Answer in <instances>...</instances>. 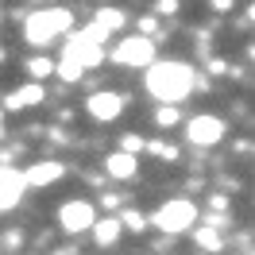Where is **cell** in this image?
Masks as SVG:
<instances>
[{"mask_svg":"<svg viewBox=\"0 0 255 255\" xmlns=\"http://www.w3.org/2000/svg\"><path fill=\"white\" fill-rule=\"evenodd\" d=\"M0 135H4V112H0Z\"/></svg>","mask_w":255,"mask_h":255,"instance_id":"cell-23","label":"cell"},{"mask_svg":"<svg viewBox=\"0 0 255 255\" xmlns=\"http://www.w3.org/2000/svg\"><path fill=\"white\" fill-rule=\"evenodd\" d=\"M89 232H93L97 248H112V244L120 240V232H124V228H120V221H116V217H109V221H93V228H89Z\"/></svg>","mask_w":255,"mask_h":255,"instance_id":"cell-13","label":"cell"},{"mask_svg":"<svg viewBox=\"0 0 255 255\" xmlns=\"http://www.w3.org/2000/svg\"><path fill=\"white\" fill-rule=\"evenodd\" d=\"M93 221H97V209L89 205V201H81V197H74V201H66V205L58 209V224H62V232H70V236L89 232Z\"/></svg>","mask_w":255,"mask_h":255,"instance_id":"cell-6","label":"cell"},{"mask_svg":"<svg viewBox=\"0 0 255 255\" xmlns=\"http://www.w3.org/2000/svg\"><path fill=\"white\" fill-rule=\"evenodd\" d=\"M193 240H197V248H205V252H221V232H217V228H197V232H193Z\"/></svg>","mask_w":255,"mask_h":255,"instance_id":"cell-15","label":"cell"},{"mask_svg":"<svg viewBox=\"0 0 255 255\" xmlns=\"http://www.w3.org/2000/svg\"><path fill=\"white\" fill-rule=\"evenodd\" d=\"M124 12H120V8H101V12H97V19H93V23H97V27H101V31H105V35H112V31H116V27H124Z\"/></svg>","mask_w":255,"mask_h":255,"instance_id":"cell-14","label":"cell"},{"mask_svg":"<svg viewBox=\"0 0 255 255\" xmlns=\"http://www.w3.org/2000/svg\"><path fill=\"white\" fill-rule=\"evenodd\" d=\"M159 124H162V128L178 124V105H162V109H159Z\"/></svg>","mask_w":255,"mask_h":255,"instance_id":"cell-18","label":"cell"},{"mask_svg":"<svg viewBox=\"0 0 255 255\" xmlns=\"http://www.w3.org/2000/svg\"><path fill=\"white\" fill-rule=\"evenodd\" d=\"M135 155H128V151H112L109 162H105V170H109L112 178H135Z\"/></svg>","mask_w":255,"mask_h":255,"instance_id":"cell-12","label":"cell"},{"mask_svg":"<svg viewBox=\"0 0 255 255\" xmlns=\"http://www.w3.org/2000/svg\"><path fill=\"white\" fill-rule=\"evenodd\" d=\"M74 27V16H70V8H39L31 16L23 19V39L31 43V47H47L50 39H58Z\"/></svg>","mask_w":255,"mask_h":255,"instance_id":"cell-3","label":"cell"},{"mask_svg":"<svg viewBox=\"0 0 255 255\" xmlns=\"http://www.w3.org/2000/svg\"><path fill=\"white\" fill-rule=\"evenodd\" d=\"M23 174H19L16 166H0V213H8V209H16L23 201Z\"/></svg>","mask_w":255,"mask_h":255,"instance_id":"cell-9","label":"cell"},{"mask_svg":"<svg viewBox=\"0 0 255 255\" xmlns=\"http://www.w3.org/2000/svg\"><path fill=\"white\" fill-rule=\"evenodd\" d=\"M62 174H66V166H62V162H54V159L35 162V166L23 170V186H27V190H47V186H54Z\"/></svg>","mask_w":255,"mask_h":255,"instance_id":"cell-10","label":"cell"},{"mask_svg":"<svg viewBox=\"0 0 255 255\" xmlns=\"http://www.w3.org/2000/svg\"><path fill=\"white\" fill-rule=\"evenodd\" d=\"M43 85L39 81H31V85H19V89H12V93L4 97V109H12V112H19V109H35V105H43Z\"/></svg>","mask_w":255,"mask_h":255,"instance_id":"cell-11","label":"cell"},{"mask_svg":"<svg viewBox=\"0 0 255 255\" xmlns=\"http://www.w3.org/2000/svg\"><path fill=\"white\" fill-rule=\"evenodd\" d=\"M139 147H143V139H139V135H128V139H124V147H120V151H128V155H135Z\"/></svg>","mask_w":255,"mask_h":255,"instance_id":"cell-21","label":"cell"},{"mask_svg":"<svg viewBox=\"0 0 255 255\" xmlns=\"http://www.w3.org/2000/svg\"><path fill=\"white\" fill-rule=\"evenodd\" d=\"M27 70H31V78H35V81H43V78H50V74H54L50 58H31V62H27Z\"/></svg>","mask_w":255,"mask_h":255,"instance_id":"cell-17","label":"cell"},{"mask_svg":"<svg viewBox=\"0 0 255 255\" xmlns=\"http://www.w3.org/2000/svg\"><path fill=\"white\" fill-rule=\"evenodd\" d=\"M116 221H120V228H128V232H143L147 228V217L139 213V209H124Z\"/></svg>","mask_w":255,"mask_h":255,"instance_id":"cell-16","label":"cell"},{"mask_svg":"<svg viewBox=\"0 0 255 255\" xmlns=\"http://www.w3.org/2000/svg\"><path fill=\"white\" fill-rule=\"evenodd\" d=\"M155 27H159V23H155V16H143V19H139V35H147V39L155 35Z\"/></svg>","mask_w":255,"mask_h":255,"instance_id":"cell-20","label":"cell"},{"mask_svg":"<svg viewBox=\"0 0 255 255\" xmlns=\"http://www.w3.org/2000/svg\"><path fill=\"white\" fill-rule=\"evenodd\" d=\"M224 120L221 116H193L190 124H186V139H190L193 147H217L224 139Z\"/></svg>","mask_w":255,"mask_h":255,"instance_id":"cell-7","label":"cell"},{"mask_svg":"<svg viewBox=\"0 0 255 255\" xmlns=\"http://www.w3.org/2000/svg\"><path fill=\"white\" fill-rule=\"evenodd\" d=\"M151 224H155L159 232H170V236L190 232L193 224H197V205H193L190 197H170V201H162V205L155 209Z\"/></svg>","mask_w":255,"mask_h":255,"instance_id":"cell-4","label":"cell"},{"mask_svg":"<svg viewBox=\"0 0 255 255\" xmlns=\"http://www.w3.org/2000/svg\"><path fill=\"white\" fill-rule=\"evenodd\" d=\"M112 62H116V66H139V70H147V66L155 62V43H151L147 35H128V39L116 43Z\"/></svg>","mask_w":255,"mask_h":255,"instance_id":"cell-5","label":"cell"},{"mask_svg":"<svg viewBox=\"0 0 255 255\" xmlns=\"http://www.w3.org/2000/svg\"><path fill=\"white\" fill-rule=\"evenodd\" d=\"M105 39H109V35L101 31L97 23L81 27L78 35H70V43H66V50H62V62L78 66L81 74L93 70V66H101V62H105Z\"/></svg>","mask_w":255,"mask_h":255,"instance_id":"cell-2","label":"cell"},{"mask_svg":"<svg viewBox=\"0 0 255 255\" xmlns=\"http://www.w3.org/2000/svg\"><path fill=\"white\" fill-rule=\"evenodd\" d=\"M85 112H89L93 120H101V124H109V120H116V116L124 112V97L112 93V89H101V93H93L85 101Z\"/></svg>","mask_w":255,"mask_h":255,"instance_id":"cell-8","label":"cell"},{"mask_svg":"<svg viewBox=\"0 0 255 255\" xmlns=\"http://www.w3.org/2000/svg\"><path fill=\"white\" fill-rule=\"evenodd\" d=\"M193 85H197V74H193L190 62L166 58V62L147 66V93L155 97V101H162V105H182L193 93Z\"/></svg>","mask_w":255,"mask_h":255,"instance_id":"cell-1","label":"cell"},{"mask_svg":"<svg viewBox=\"0 0 255 255\" xmlns=\"http://www.w3.org/2000/svg\"><path fill=\"white\" fill-rule=\"evenodd\" d=\"M213 4H217V8H232V0H213Z\"/></svg>","mask_w":255,"mask_h":255,"instance_id":"cell-22","label":"cell"},{"mask_svg":"<svg viewBox=\"0 0 255 255\" xmlns=\"http://www.w3.org/2000/svg\"><path fill=\"white\" fill-rule=\"evenodd\" d=\"M178 12V0H159L155 4V16H174Z\"/></svg>","mask_w":255,"mask_h":255,"instance_id":"cell-19","label":"cell"}]
</instances>
